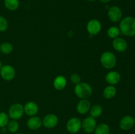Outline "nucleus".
Returning a JSON list of instances; mask_svg holds the SVG:
<instances>
[{"label": "nucleus", "mask_w": 135, "mask_h": 134, "mask_svg": "<svg viewBox=\"0 0 135 134\" xmlns=\"http://www.w3.org/2000/svg\"><path fill=\"white\" fill-rule=\"evenodd\" d=\"M119 30L123 35L128 37L135 35V18L133 17H125L121 20Z\"/></svg>", "instance_id": "nucleus-1"}, {"label": "nucleus", "mask_w": 135, "mask_h": 134, "mask_svg": "<svg viewBox=\"0 0 135 134\" xmlns=\"http://www.w3.org/2000/svg\"><path fill=\"white\" fill-rule=\"evenodd\" d=\"M74 91L79 98L88 99L92 95V88L88 83L80 82L75 85Z\"/></svg>", "instance_id": "nucleus-2"}, {"label": "nucleus", "mask_w": 135, "mask_h": 134, "mask_svg": "<svg viewBox=\"0 0 135 134\" xmlns=\"http://www.w3.org/2000/svg\"><path fill=\"white\" fill-rule=\"evenodd\" d=\"M100 63L102 66L106 69H112L115 66L117 59L113 53L105 51L100 56Z\"/></svg>", "instance_id": "nucleus-3"}, {"label": "nucleus", "mask_w": 135, "mask_h": 134, "mask_svg": "<svg viewBox=\"0 0 135 134\" xmlns=\"http://www.w3.org/2000/svg\"><path fill=\"white\" fill-rule=\"evenodd\" d=\"M25 111H24V106L21 103H14L10 106L8 112V115L9 118L12 120H17L21 118L23 116Z\"/></svg>", "instance_id": "nucleus-4"}, {"label": "nucleus", "mask_w": 135, "mask_h": 134, "mask_svg": "<svg viewBox=\"0 0 135 134\" xmlns=\"http://www.w3.org/2000/svg\"><path fill=\"white\" fill-rule=\"evenodd\" d=\"M67 131L71 133H76L82 128V122L79 118L74 117L69 119L66 125Z\"/></svg>", "instance_id": "nucleus-5"}, {"label": "nucleus", "mask_w": 135, "mask_h": 134, "mask_svg": "<svg viewBox=\"0 0 135 134\" xmlns=\"http://www.w3.org/2000/svg\"><path fill=\"white\" fill-rule=\"evenodd\" d=\"M108 17L111 21L117 22L122 19L123 13L121 9L117 6H112L108 9Z\"/></svg>", "instance_id": "nucleus-6"}, {"label": "nucleus", "mask_w": 135, "mask_h": 134, "mask_svg": "<svg viewBox=\"0 0 135 134\" xmlns=\"http://www.w3.org/2000/svg\"><path fill=\"white\" fill-rule=\"evenodd\" d=\"M0 75L3 80L11 81L15 76V70L11 65L6 64L3 66L0 70Z\"/></svg>", "instance_id": "nucleus-7"}, {"label": "nucleus", "mask_w": 135, "mask_h": 134, "mask_svg": "<svg viewBox=\"0 0 135 134\" xmlns=\"http://www.w3.org/2000/svg\"><path fill=\"white\" fill-rule=\"evenodd\" d=\"M96 126H96V120L92 116L86 117L82 122V128L86 133H88L94 132Z\"/></svg>", "instance_id": "nucleus-8"}, {"label": "nucleus", "mask_w": 135, "mask_h": 134, "mask_svg": "<svg viewBox=\"0 0 135 134\" xmlns=\"http://www.w3.org/2000/svg\"><path fill=\"white\" fill-rule=\"evenodd\" d=\"M58 117L54 114H48L42 119V125L48 129L54 128L58 123Z\"/></svg>", "instance_id": "nucleus-9"}, {"label": "nucleus", "mask_w": 135, "mask_h": 134, "mask_svg": "<svg viewBox=\"0 0 135 134\" xmlns=\"http://www.w3.org/2000/svg\"><path fill=\"white\" fill-rule=\"evenodd\" d=\"M102 24L97 19H91L88 21L86 26V30L90 35H96L101 31Z\"/></svg>", "instance_id": "nucleus-10"}, {"label": "nucleus", "mask_w": 135, "mask_h": 134, "mask_svg": "<svg viewBox=\"0 0 135 134\" xmlns=\"http://www.w3.org/2000/svg\"><path fill=\"white\" fill-rule=\"evenodd\" d=\"M134 118L131 116L127 115L123 117L119 122L120 128L125 131L131 130L134 125Z\"/></svg>", "instance_id": "nucleus-11"}, {"label": "nucleus", "mask_w": 135, "mask_h": 134, "mask_svg": "<svg viewBox=\"0 0 135 134\" xmlns=\"http://www.w3.org/2000/svg\"><path fill=\"white\" fill-rule=\"evenodd\" d=\"M91 108L90 101L87 99H83L76 105V110L80 114H85L90 111Z\"/></svg>", "instance_id": "nucleus-12"}, {"label": "nucleus", "mask_w": 135, "mask_h": 134, "mask_svg": "<svg viewBox=\"0 0 135 134\" xmlns=\"http://www.w3.org/2000/svg\"><path fill=\"white\" fill-rule=\"evenodd\" d=\"M112 45L113 49L119 53L124 52L128 48V44L126 41L121 38H117L113 39L112 42Z\"/></svg>", "instance_id": "nucleus-13"}, {"label": "nucleus", "mask_w": 135, "mask_h": 134, "mask_svg": "<svg viewBox=\"0 0 135 134\" xmlns=\"http://www.w3.org/2000/svg\"><path fill=\"white\" fill-rule=\"evenodd\" d=\"M26 124L30 130H38L42 126V120L39 116H30V118L28 120Z\"/></svg>", "instance_id": "nucleus-14"}, {"label": "nucleus", "mask_w": 135, "mask_h": 134, "mask_svg": "<svg viewBox=\"0 0 135 134\" xmlns=\"http://www.w3.org/2000/svg\"><path fill=\"white\" fill-rule=\"evenodd\" d=\"M24 111L26 115L29 116H36L38 112V106L35 102L29 101L24 106Z\"/></svg>", "instance_id": "nucleus-15"}, {"label": "nucleus", "mask_w": 135, "mask_h": 134, "mask_svg": "<svg viewBox=\"0 0 135 134\" xmlns=\"http://www.w3.org/2000/svg\"><path fill=\"white\" fill-rule=\"evenodd\" d=\"M121 80V75L117 71H111L105 76V81L110 85H113L118 84Z\"/></svg>", "instance_id": "nucleus-16"}, {"label": "nucleus", "mask_w": 135, "mask_h": 134, "mask_svg": "<svg viewBox=\"0 0 135 134\" xmlns=\"http://www.w3.org/2000/svg\"><path fill=\"white\" fill-rule=\"evenodd\" d=\"M54 87L57 90H63L67 85V80L65 77L62 75L57 76L54 80Z\"/></svg>", "instance_id": "nucleus-17"}, {"label": "nucleus", "mask_w": 135, "mask_h": 134, "mask_svg": "<svg viewBox=\"0 0 135 134\" xmlns=\"http://www.w3.org/2000/svg\"><path fill=\"white\" fill-rule=\"evenodd\" d=\"M116 93H117L116 88L113 85H111L109 86H107L104 89V92H103V95H104V98L106 99H111L115 96Z\"/></svg>", "instance_id": "nucleus-18"}, {"label": "nucleus", "mask_w": 135, "mask_h": 134, "mask_svg": "<svg viewBox=\"0 0 135 134\" xmlns=\"http://www.w3.org/2000/svg\"><path fill=\"white\" fill-rule=\"evenodd\" d=\"M4 5L7 9L14 11L19 7V0H4Z\"/></svg>", "instance_id": "nucleus-19"}, {"label": "nucleus", "mask_w": 135, "mask_h": 134, "mask_svg": "<svg viewBox=\"0 0 135 134\" xmlns=\"http://www.w3.org/2000/svg\"><path fill=\"white\" fill-rule=\"evenodd\" d=\"M90 116L93 118H98L100 116L103 112V108L102 106L98 104L94 105L93 106H91L90 109Z\"/></svg>", "instance_id": "nucleus-20"}, {"label": "nucleus", "mask_w": 135, "mask_h": 134, "mask_svg": "<svg viewBox=\"0 0 135 134\" xmlns=\"http://www.w3.org/2000/svg\"><path fill=\"white\" fill-rule=\"evenodd\" d=\"M109 127L106 123H100L96 126L94 130L95 134H109Z\"/></svg>", "instance_id": "nucleus-21"}, {"label": "nucleus", "mask_w": 135, "mask_h": 134, "mask_svg": "<svg viewBox=\"0 0 135 134\" xmlns=\"http://www.w3.org/2000/svg\"><path fill=\"white\" fill-rule=\"evenodd\" d=\"M6 127L9 132L14 133H16L18 131V129H19V124H18L17 120H11L9 121Z\"/></svg>", "instance_id": "nucleus-22"}, {"label": "nucleus", "mask_w": 135, "mask_h": 134, "mask_svg": "<svg viewBox=\"0 0 135 134\" xmlns=\"http://www.w3.org/2000/svg\"><path fill=\"white\" fill-rule=\"evenodd\" d=\"M107 34L108 37L112 39H115L118 38L120 34V30L117 26H112L107 31Z\"/></svg>", "instance_id": "nucleus-23"}, {"label": "nucleus", "mask_w": 135, "mask_h": 134, "mask_svg": "<svg viewBox=\"0 0 135 134\" xmlns=\"http://www.w3.org/2000/svg\"><path fill=\"white\" fill-rule=\"evenodd\" d=\"M13 45L9 42H5V43H3L2 44L0 45V51L2 53L8 55V54L11 53L13 51Z\"/></svg>", "instance_id": "nucleus-24"}, {"label": "nucleus", "mask_w": 135, "mask_h": 134, "mask_svg": "<svg viewBox=\"0 0 135 134\" xmlns=\"http://www.w3.org/2000/svg\"><path fill=\"white\" fill-rule=\"evenodd\" d=\"M9 121V116L5 112H0V127H6Z\"/></svg>", "instance_id": "nucleus-25"}, {"label": "nucleus", "mask_w": 135, "mask_h": 134, "mask_svg": "<svg viewBox=\"0 0 135 134\" xmlns=\"http://www.w3.org/2000/svg\"><path fill=\"white\" fill-rule=\"evenodd\" d=\"M8 28V22L5 17L0 16V32L7 30Z\"/></svg>", "instance_id": "nucleus-26"}, {"label": "nucleus", "mask_w": 135, "mask_h": 134, "mask_svg": "<svg viewBox=\"0 0 135 134\" xmlns=\"http://www.w3.org/2000/svg\"><path fill=\"white\" fill-rule=\"evenodd\" d=\"M70 79H71V81L74 84H77L79 83L80 82V80H81V78L77 74H73L70 77Z\"/></svg>", "instance_id": "nucleus-27"}, {"label": "nucleus", "mask_w": 135, "mask_h": 134, "mask_svg": "<svg viewBox=\"0 0 135 134\" xmlns=\"http://www.w3.org/2000/svg\"><path fill=\"white\" fill-rule=\"evenodd\" d=\"M101 3H108L110 2L112 0H99Z\"/></svg>", "instance_id": "nucleus-28"}, {"label": "nucleus", "mask_w": 135, "mask_h": 134, "mask_svg": "<svg viewBox=\"0 0 135 134\" xmlns=\"http://www.w3.org/2000/svg\"><path fill=\"white\" fill-rule=\"evenodd\" d=\"M1 131L2 133H6V131H7V129L6 127H1Z\"/></svg>", "instance_id": "nucleus-29"}, {"label": "nucleus", "mask_w": 135, "mask_h": 134, "mask_svg": "<svg viewBox=\"0 0 135 134\" xmlns=\"http://www.w3.org/2000/svg\"><path fill=\"white\" fill-rule=\"evenodd\" d=\"M2 66H3V64H2V62L1 61V60H0V70H1V68H2Z\"/></svg>", "instance_id": "nucleus-30"}, {"label": "nucleus", "mask_w": 135, "mask_h": 134, "mask_svg": "<svg viewBox=\"0 0 135 134\" xmlns=\"http://www.w3.org/2000/svg\"><path fill=\"white\" fill-rule=\"evenodd\" d=\"M87 1H96V0H87Z\"/></svg>", "instance_id": "nucleus-31"}, {"label": "nucleus", "mask_w": 135, "mask_h": 134, "mask_svg": "<svg viewBox=\"0 0 135 134\" xmlns=\"http://www.w3.org/2000/svg\"><path fill=\"white\" fill-rule=\"evenodd\" d=\"M16 134H22V133H16Z\"/></svg>", "instance_id": "nucleus-32"}, {"label": "nucleus", "mask_w": 135, "mask_h": 134, "mask_svg": "<svg viewBox=\"0 0 135 134\" xmlns=\"http://www.w3.org/2000/svg\"><path fill=\"white\" fill-rule=\"evenodd\" d=\"M134 123H135V118H134Z\"/></svg>", "instance_id": "nucleus-33"}]
</instances>
